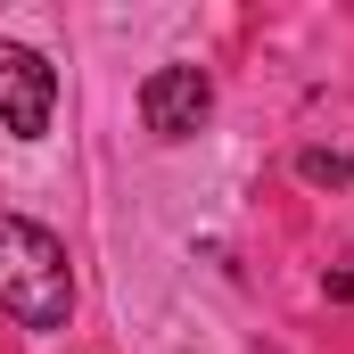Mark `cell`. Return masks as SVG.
<instances>
[{"instance_id": "277c9868", "label": "cell", "mask_w": 354, "mask_h": 354, "mask_svg": "<svg viewBox=\"0 0 354 354\" xmlns=\"http://www.w3.org/2000/svg\"><path fill=\"white\" fill-rule=\"evenodd\" d=\"M297 174H305V181H330V189H354V157H346V149H305Z\"/></svg>"}, {"instance_id": "6da1fadb", "label": "cell", "mask_w": 354, "mask_h": 354, "mask_svg": "<svg viewBox=\"0 0 354 354\" xmlns=\"http://www.w3.org/2000/svg\"><path fill=\"white\" fill-rule=\"evenodd\" d=\"M0 313L25 330H66V313H75L66 248L25 214H0Z\"/></svg>"}, {"instance_id": "3957f363", "label": "cell", "mask_w": 354, "mask_h": 354, "mask_svg": "<svg viewBox=\"0 0 354 354\" xmlns=\"http://www.w3.org/2000/svg\"><path fill=\"white\" fill-rule=\"evenodd\" d=\"M206 115H214V83H206V66H157V75L140 83V124H149L157 140H189Z\"/></svg>"}, {"instance_id": "7a4b0ae2", "label": "cell", "mask_w": 354, "mask_h": 354, "mask_svg": "<svg viewBox=\"0 0 354 354\" xmlns=\"http://www.w3.org/2000/svg\"><path fill=\"white\" fill-rule=\"evenodd\" d=\"M50 115H58V66L25 41H0V132L41 140Z\"/></svg>"}]
</instances>
